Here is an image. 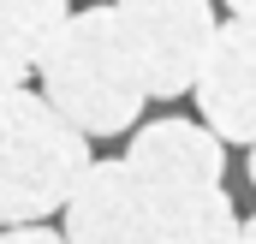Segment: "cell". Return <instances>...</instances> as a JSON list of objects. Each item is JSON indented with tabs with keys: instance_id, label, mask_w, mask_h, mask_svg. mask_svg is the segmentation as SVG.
I'll return each mask as SVG.
<instances>
[{
	"instance_id": "3957f363",
	"label": "cell",
	"mask_w": 256,
	"mask_h": 244,
	"mask_svg": "<svg viewBox=\"0 0 256 244\" xmlns=\"http://www.w3.org/2000/svg\"><path fill=\"white\" fill-rule=\"evenodd\" d=\"M90 167V131H78L48 96L12 84L0 102V220H48L78 196Z\"/></svg>"
},
{
	"instance_id": "ba28073f",
	"label": "cell",
	"mask_w": 256,
	"mask_h": 244,
	"mask_svg": "<svg viewBox=\"0 0 256 244\" xmlns=\"http://www.w3.org/2000/svg\"><path fill=\"white\" fill-rule=\"evenodd\" d=\"M226 6H232V18H250L256 24V0H226Z\"/></svg>"
},
{
	"instance_id": "8992f818",
	"label": "cell",
	"mask_w": 256,
	"mask_h": 244,
	"mask_svg": "<svg viewBox=\"0 0 256 244\" xmlns=\"http://www.w3.org/2000/svg\"><path fill=\"white\" fill-rule=\"evenodd\" d=\"M66 0H6L0 6V30H6V90L24 84L30 72H42L54 36L66 30Z\"/></svg>"
},
{
	"instance_id": "277c9868",
	"label": "cell",
	"mask_w": 256,
	"mask_h": 244,
	"mask_svg": "<svg viewBox=\"0 0 256 244\" xmlns=\"http://www.w3.org/2000/svg\"><path fill=\"white\" fill-rule=\"evenodd\" d=\"M131 48L149 72L155 96H185L202 78V60L220 36L208 0H114Z\"/></svg>"
},
{
	"instance_id": "9c48e42d",
	"label": "cell",
	"mask_w": 256,
	"mask_h": 244,
	"mask_svg": "<svg viewBox=\"0 0 256 244\" xmlns=\"http://www.w3.org/2000/svg\"><path fill=\"white\" fill-rule=\"evenodd\" d=\"M238 244H256V214L244 220V232H238Z\"/></svg>"
},
{
	"instance_id": "5b68a950",
	"label": "cell",
	"mask_w": 256,
	"mask_h": 244,
	"mask_svg": "<svg viewBox=\"0 0 256 244\" xmlns=\"http://www.w3.org/2000/svg\"><path fill=\"white\" fill-rule=\"evenodd\" d=\"M196 108L220 143H256V24L232 18L220 24L202 78H196Z\"/></svg>"
},
{
	"instance_id": "30bf717a",
	"label": "cell",
	"mask_w": 256,
	"mask_h": 244,
	"mask_svg": "<svg viewBox=\"0 0 256 244\" xmlns=\"http://www.w3.org/2000/svg\"><path fill=\"white\" fill-rule=\"evenodd\" d=\"M250 184H256V143H250Z\"/></svg>"
},
{
	"instance_id": "6da1fadb",
	"label": "cell",
	"mask_w": 256,
	"mask_h": 244,
	"mask_svg": "<svg viewBox=\"0 0 256 244\" xmlns=\"http://www.w3.org/2000/svg\"><path fill=\"white\" fill-rule=\"evenodd\" d=\"M226 149L208 125L155 120L120 161H96L66 202L72 244H238L244 220L220 190Z\"/></svg>"
},
{
	"instance_id": "7a4b0ae2",
	"label": "cell",
	"mask_w": 256,
	"mask_h": 244,
	"mask_svg": "<svg viewBox=\"0 0 256 244\" xmlns=\"http://www.w3.org/2000/svg\"><path fill=\"white\" fill-rule=\"evenodd\" d=\"M42 96L90 137H120L137 125V108L155 90L120 24V6H84L66 18L42 60Z\"/></svg>"
},
{
	"instance_id": "52a82bcc",
	"label": "cell",
	"mask_w": 256,
	"mask_h": 244,
	"mask_svg": "<svg viewBox=\"0 0 256 244\" xmlns=\"http://www.w3.org/2000/svg\"><path fill=\"white\" fill-rule=\"evenodd\" d=\"M0 244H72V238H66V232H48L42 220H30V226H6Z\"/></svg>"
}]
</instances>
